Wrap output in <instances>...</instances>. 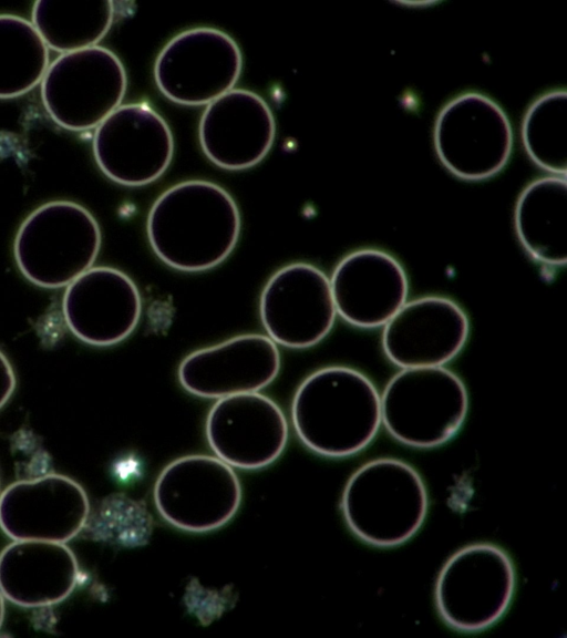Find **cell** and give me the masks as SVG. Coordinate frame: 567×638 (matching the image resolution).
<instances>
[{
    "mask_svg": "<svg viewBox=\"0 0 567 638\" xmlns=\"http://www.w3.org/2000/svg\"><path fill=\"white\" fill-rule=\"evenodd\" d=\"M147 237L167 266L187 272L223 263L235 248L240 215L230 194L202 179L178 183L154 202L147 217Z\"/></svg>",
    "mask_w": 567,
    "mask_h": 638,
    "instance_id": "obj_1",
    "label": "cell"
},
{
    "mask_svg": "<svg viewBox=\"0 0 567 638\" xmlns=\"http://www.w3.org/2000/svg\"><path fill=\"white\" fill-rule=\"evenodd\" d=\"M467 408L465 385L455 373L441 366L408 368L386 384L381 420L396 441L426 449L449 441Z\"/></svg>",
    "mask_w": 567,
    "mask_h": 638,
    "instance_id": "obj_5",
    "label": "cell"
},
{
    "mask_svg": "<svg viewBox=\"0 0 567 638\" xmlns=\"http://www.w3.org/2000/svg\"><path fill=\"white\" fill-rule=\"evenodd\" d=\"M515 228L520 244L534 259L550 266L566 264V176L540 177L524 188L515 208Z\"/></svg>",
    "mask_w": 567,
    "mask_h": 638,
    "instance_id": "obj_21",
    "label": "cell"
},
{
    "mask_svg": "<svg viewBox=\"0 0 567 638\" xmlns=\"http://www.w3.org/2000/svg\"><path fill=\"white\" fill-rule=\"evenodd\" d=\"M48 45L28 20L0 14V99L20 96L42 81Z\"/></svg>",
    "mask_w": 567,
    "mask_h": 638,
    "instance_id": "obj_23",
    "label": "cell"
},
{
    "mask_svg": "<svg viewBox=\"0 0 567 638\" xmlns=\"http://www.w3.org/2000/svg\"><path fill=\"white\" fill-rule=\"evenodd\" d=\"M126 88L121 60L111 50L94 45L62 53L49 64L41 81V97L56 124L86 131L120 106Z\"/></svg>",
    "mask_w": 567,
    "mask_h": 638,
    "instance_id": "obj_6",
    "label": "cell"
},
{
    "mask_svg": "<svg viewBox=\"0 0 567 638\" xmlns=\"http://www.w3.org/2000/svg\"><path fill=\"white\" fill-rule=\"evenodd\" d=\"M441 163L456 177L482 181L501 172L513 150V128L491 97L467 92L447 102L434 125Z\"/></svg>",
    "mask_w": 567,
    "mask_h": 638,
    "instance_id": "obj_8",
    "label": "cell"
},
{
    "mask_svg": "<svg viewBox=\"0 0 567 638\" xmlns=\"http://www.w3.org/2000/svg\"><path fill=\"white\" fill-rule=\"evenodd\" d=\"M93 215L69 200L49 202L21 224L13 246L21 274L41 288L65 287L90 269L101 247Z\"/></svg>",
    "mask_w": 567,
    "mask_h": 638,
    "instance_id": "obj_4",
    "label": "cell"
},
{
    "mask_svg": "<svg viewBox=\"0 0 567 638\" xmlns=\"http://www.w3.org/2000/svg\"><path fill=\"white\" fill-rule=\"evenodd\" d=\"M3 618H4V597L0 591V628L2 626Z\"/></svg>",
    "mask_w": 567,
    "mask_h": 638,
    "instance_id": "obj_26",
    "label": "cell"
},
{
    "mask_svg": "<svg viewBox=\"0 0 567 638\" xmlns=\"http://www.w3.org/2000/svg\"><path fill=\"white\" fill-rule=\"evenodd\" d=\"M114 3L110 0H39L32 24L48 48L73 52L94 47L110 30Z\"/></svg>",
    "mask_w": 567,
    "mask_h": 638,
    "instance_id": "obj_22",
    "label": "cell"
},
{
    "mask_svg": "<svg viewBox=\"0 0 567 638\" xmlns=\"http://www.w3.org/2000/svg\"><path fill=\"white\" fill-rule=\"evenodd\" d=\"M468 330V319L454 301L423 297L404 303L385 323L382 347L401 368L440 367L462 350Z\"/></svg>",
    "mask_w": 567,
    "mask_h": 638,
    "instance_id": "obj_17",
    "label": "cell"
},
{
    "mask_svg": "<svg viewBox=\"0 0 567 638\" xmlns=\"http://www.w3.org/2000/svg\"><path fill=\"white\" fill-rule=\"evenodd\" d=\"M291 420L299 440L328 457L353 455L379 431L381 398L373 383L348 367H327L298 387Z\"/></svg>",
    "mask_w": 567,
    "mask_h": 638,
    "instance_id": "obj_2",
    "label": "cell"
},
{
    "mask_svg": "<svg viewBox=\"0 0 567 638\" xmlns=\"http://www.w3.org/2000/svg\"><path fill=\"white\" fill-rule=\"evenodd\" d=\"M522 140L529 158L540 168L567 174V93L554 90L537 97L522 122Z\"/></svg>",
    "mask_w": 567,
    "mask_h": 638,
    "instance_id": "obj_24",
    "label": "cell"
},
{
    "mask_svg": "<svg viewBox=\"0 0 567 638\" xmlns=\"http://www.w3.org/2000/svg\"><path fill=\"white\" fill-rule=\"evenodd\" d=\"M84 488L62 474L17 481L0 493V528L13 541L66 543L86 524Z\"/></svg>",
    "mask_w": 567,
    "mask_h": 638,
    "instance_id": "obj_13",
    "label": "cell"
},
{
    "mask_svg": "<svg viewBox=\"0 0 567 638\" xmlns=\"http://www.w3.org/2000/svg\"><path fill=\"white\" fill-rule=\"evenodd\" d=\"M93 153L101 171L125 186H143L169 166L174 140L166 121L150 105H120L93 136Z\"/></svg>",
    "mask_w": 567,
    "mask_h": 638,
    "instance_id": "obj_11",
    "label": "cell"
},
{
    "mask_svg": "<svg viewBox=\"0 0 567 638\" xmlns=\"http://www.w3.org/2000/svg\"><path fill=\"white\" fill-rule=\"evenodd\" d=\"M78 578L76 557L65 543L13 541L0 553V591L20 607L63 601L74 590Z\"/></svg>",
    "mask_w": 567,
    "mask_h": 638,
    "instance_id": "obj_20",
    "label": "cell"
},
{
    "mask_svg": "<svg viewBox=\"0 0 567 638\" xmlns=\"http://www.w3.org/2000/svg\"><path fill=\"white\" fill-rule=\"evenodd\" d=\"M515 590V570L498 546L474 544L456 552L436 580L435 604L451 628L486 629L506 611Z\"/></svg>",
    "mask_w": 567,
    "mask_h": 638,
    "instance_id": "obj_7",
    "label": "cell"
},
{
    "mask_svg": "<svg viewBox=\"0 0 567 638\" xmlns=\"http://www.w3.org/2000/svg\"><path fill=\"white\" fill-rule=\"evenodd\" d=\"M341 508L351 532L378 547L410 539L423 524L427 493L420 474L395 459H377L349 478Z\"/></svg>",
    "mask_w": 567,
    "mask_h": 638,
    "instance_id": "obj_3",
    "label": "cell"
},
{
    "mask_svg": "<svg viewBox=\"0 0 567 638\" xmlns=\"http://www.w3.org/2000/svg\"><path fill=\"white\" fill-rule=\"evenodd\" d=\"M198 132L202 150L210 162L239 171L258 164L267 155L276 124L261 96L233 89L207 104Z\"/></svg>",
    "mask_w": 567,
    "mask_h": 638,
    "instance_id": "obj_18",
    "label": "cell"
},
{
    "mask_svg": "<svg viewBox=\"0 0 567 638\" xmlns=\"http://www.w3.org/2000/svg\"><path fill=\"white\" fill-rule=\"evenodd\" d=\"M279 369L276 343L269 337L249 333L192 352L179 364L178 379L196 397L220 399L264 389Z\"/></svg>",
    "mask_w": 567,
    "mask_h": 638,
    "instance_id": "obj_16",
    "label": "cell"
},
{
    "mask_svg": "<svg viewBox=\"0 0 567 638\" xmlns=\"http://www.w3.org/2000/svg\"><path fill=\"white\" fill-rule=\"evenodd\" d=\"M142 312L140 291L123 271L91 267L62 297V315L71 333L84 343L106 347L127 338Z\"/></svg>",
    "mask_w": 567,
    "mask_h": 638,
    "instance_id": "obj_15",
    "label": "cell"
},
{
    "mask_svg": "<svg viewBox=\"0 0 567 638\" xmlns=\"http://www.w3.org/2000/svg\"><path fill=\"white\" fill-rule=\"evenodd\" d=\"M206 438L217 457L231 467L258 470L281 455L288 423L270 398L239 393L214 403L206 419Z\"/></svg>",
    "mask_w": 567,
    "mask_h": 638,
    "instance_id": "obj_14",
    "label": "cell"
},
{
    "mask_svg": "<svg viewBox=\"0 0 567 638\" xmlns=\"http://www.w3.org/2000/svg\"><path fill=\"white\" fill-rule=\"evenodd\" d=\"M154 502L171 525L204 533L226 524L241 502V486L230 465L194 454L174 460L158 475Z\"/></svg>",
    "mask_w": 567,
    "mask_h": 638,
    "instance_id": "obj_9",
    "label": "cell"
},
{
    "mask_svg": "<svg viewBox=\"0 0 567 638\" xmlns=\"http://www.w3.org/2000/svg\"><path fill=\"white\" fill-rule=\"evenodd\" d=\"M336 307L330 281L317 267L290 264L276 271L260 296V319L269 338L293 349L320 342L331 330Z\"/></svg>",
    "mask_w": 567,
    "mask_h": 638,
    "instance_id": "obj_12",
    "label": "cell"
},
{
    "mask_svg": "<svg viewBox=\"0 0 567 638\" xmlns=\"http://www.w3.org/2000/svg\"><path fill=\"white\" fill-rule=\"evenodd\" d=\"M243 69L238 44L215 28L178 33L162 49L154 65L159 91L182 105H207L233 90Z\"/></svg>",
    "mask_w": 567,
    "mask_h": 638,
    "instance_id": "obj_10",
    "label": "cell"
},
{
    "mask_svg": "<svg viewBox=\"0 0 567 638\" xmlns=\"http://www.w3.org/2000/svg\"><path fill=\"white\" fill-rule=\"evenodd\" d=\"M17 384L14 370L0 350V409L9 401Z\"/></svg>",
    "mask_w": 567,
    "mask_h": 638,
    "instance_id": "obj_25",
    "label": "cell"
},
{
    "mask_svg": "<svg viewBox=\"0 0 567 638\" xmlns=\"http://www.w3.org/2000/svg\"><path fill=\"white\" fill-rule=\"evenodd\" d=\"M330 287L336 311L352 326H384L405 303L408 278L400 263L378 249L346 256L334 268Z\"/></svg>",
    "mask_w": 567,
    "mask_h": 638,
    "instance_id": "obj_19",
    "label": "cell"
}]
</instances>
